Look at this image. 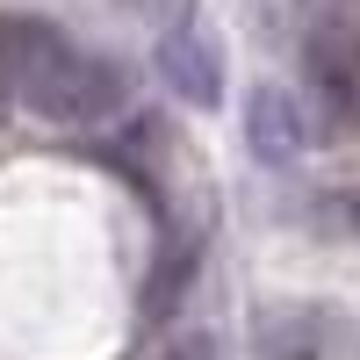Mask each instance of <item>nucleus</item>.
I'll return each instance as SVG.
<instances>
[{"mask_svg": "<svg viewBox=\"0 0 360 360\" xmlns=\"http://www.w3.org/2000/svg\"><path fill=\"white\" fill-rule=\"evenodd\" d=\"M252 346H259V360H332V324H324V310L281 303L259 317Z\"/></svg>", "mask_w": 360, "mask_h": 360, "instance_id": "obj_5", "label": "nucleus"}, {"mask_svg": "<svg viewBox=\"0 0 360 360\" xmlns=\"http://www.w3.org/2000/svg\"><path fill=\"white\" fill-rule=\"evenodd\" d=\"M51 37V22H22V15H0V94L22 86V65L37 58V44Z\"/></svg>", "mask_w": 360, "mask_h": 360, "instance_id": "obj_6", "label": "nucleus"}, {"mask_svg": "<svg viewBox=\"0 0 360 360\" xmlns=\"http://www.w3.org/2000/svg\"><path fill=\"white\" fill-rule=\"evenodd\" d=\"M303 101L317 137H360V0H317L303 29Z\"/></svg>", "mask_w": 360, "mask_h": 360, "instance_id": "obj_1", "label": "nucleus"}, {"mask_svg": "<svg viewBox=\"0 0 360 360\" xmlns=\"http://www.w3.org/2000/svg\"><path fill=\"white\" fill-rule=\"evenodd\" d=\"M159 360H217V332H180Z\"/></svg>", "mask_w": 360, "mask_h": 360, "instance_id": "obj_8", "label": "nucleus"}, {"mask_svg": "<svg viewBox=\"0 0 360 360\" xmlns=\"http://www.w3.org/2000/svg\"><path fill=\"white\" fill-rule=\"evenodd\" d=\"M188 274H195V245H173V259L152 266V281H144V310H152V317H173V303H180V288H188Z\"/></svg>", "mask_w": 360, "mask_h": 360, "instance_id": "obj_7", "label": "nucleus"}, {"mask_svg": "<svg viewBox=\"0 0 360 360\" xmlns=\"http://www.w3.org/2000/svg\"><path fill=\"white\" fill-rule=\"evenodd\" d=\"M15 94L44 115V123H72V130H86V123H108L115 108H123V65L115 58H94V51H79V44H65L51 29V37L37 44V58L22 65V86Z\"/></svg>", "mask_w": 360, "mask_h": 360, "instance_id": "obj_2", "label": "nucleus"}, {"mask_svg": "<svg viewBox=\"0 0 360 360\" xmlns=\"http://www.w3.org/2000/svg\"><path fill=\"white\" fill-rule=\"evenodd\" d=\"M159 79L188 108H217L224 101V51H217V37H202V29H166L159 37Z\"/></svg>", "mask_w": 360, "mask_h": 360, "instance_id": "obj_3", "label": "nucleus"}, {"mask_svg": "<svg viewBox=\"0 0 360 360\" xmlns=\"http://www.w3.org/2000/svg\"><path fill=\"white\" fill-rule=\"evenodd\" d=\"M245 144H252L259 166H295L303 144H310L303 108H295L281 86H252V94H245Z\"/></svg>", "mask_w": 360, "mask_h": 360, "instance_id": "obj_4", "label": "nucleus"}]
</instances>
